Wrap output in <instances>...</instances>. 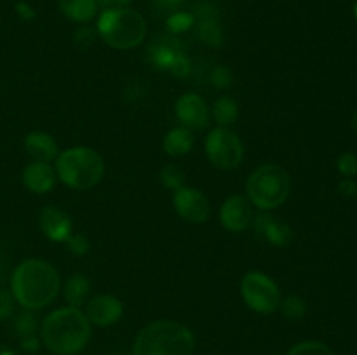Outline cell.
<instances>
[{"label": "cell", "mask_w": 357, "mask_h": 355, "mask_svg": "<svg viewBox=\"0 0 357 355\" xmlns=\"http://www.w3.org/2000/svg\"><path fill=\"white\" fill-rule=\"evenodd\" d=\"M42 343L54 355H77L91 340V322L75 306L49 313L40 326Z\"/></svg>", "instance_id": "1"}, {"label": "cell", "mask_w": 357, "mask_h": 355, "mask_svg": "<svg viewBox=\"0 0 357 355\" xmlns=\"http://www.w3.org/2000/svg\"><path fill=\"white\" fill-rule=\"evenodd\" d=\"M14 299L28 310L44 308L59 292V275L44 260H26L17 265L10 278Z\"/></svg>", "instance_id": "2"}, {"label": "cell", "mask_w": 357, "mask_h": 355, "mask_svg": "<svg viewBox=\"0 0 357 355\" xmlns=\"http://www.w3.org/2000/svg\"><path fill=\"white\" fill-rule=\"evenodd\" d=\"M194 333L176 320H155L136 336L131 355H192Z\"/></svg>", "instance_id": "3"}, {"label": "cell", "mask_w": 357, "mask_h": 355, "mask_svg": "<svg viewBox=\"0 0 357 355\" xmlns=\"http://www.w3.org/2000/svg\"><path fill=\"white\" fill-rule=\"evenodd\" d=\"M56 174L66 187L89 190L103 178L105 162L93 148L73 146L56 157Z\"/></svg>", "instance_id": "4"}, {"label": "cell", "mask_w": 357, "mask_h": 355, "mask_svg": "<svg viewBox=\"0 0 357 355\" xmlns=\"http://www.w3.org/2000/svg\"><path fill=\"white\" fill-rule=\"evenodd\" d=\"M98 35L110 47L129 51L145 40L146 23L142 14L129 7L103 9L98 19Z\"/></svg>", "instance_id": "5"}, {"label": "cell", "mask_w": 357, "mask_h": 355, "mask_svg": "<svg viewBox=\"0 0 357 355\" xmlns=\"http://www.w3.org/2000/svg\"><path fill=\"white\" fill-rule=\"evenodd\" d=\"M248 198L261 211H271L284 204L291 191L289 174L278 164H264L246 181Z\"/></svg>", "instance_id": "6"}, {"label": "cell", "mask_w": 357, "mask_h": 355, "mask_svg": "<svg viewBox=\"0 0 357 355\" xmlns=\"http://www.w3.org/2000/svg\"><path fill=\"white\" fill-rule=\"evenodd\" d=\"M206 155L209 162L223 171L236 169L243 162L244 148L239 136L227 127H216L206 138Z\"/></svg>", "instance_id": "7"}, {"label": "cell", "mask_w": 357, "mask_h": 355, "mask_svg": "<svg viewBox=\"0 0 357 355\" xmlns=\"http://www.w3.org/2000/svg\"><path fill=\"white\" fill-rule=\"evenodd\" d=\"M241 292L251 310L258 313H272L279 308L281 296L278 284L261 271H250L241 282Z\"/></svg>", "instance_id": "8"}, {"label": "cell", "mask_w": 357, "mask_h": 355, "mask_svg": "<svg viewBox=\"0 0 357 355\" xmlns=\"http://www.w3.org/2000/svg\"><path fill=\"white\" fill-rule=\"evenodd\" d=\"M173 204L178 214L185 221L204 223L211 214V204H209L208 197L195 188L183 187L180 190H174Z\"/></svg>", "instance_id": "9"}, {"label": "cell", "mask_w": 357, "mask_h": 355, "mask_svg": "<svg viewBox=\"0 0 357 355\" xmlns=\"http://www.w3.org/2000/svg\"><path fill=\"white\" fill-rule=\"evenodd\" d=\"M176 115L187 129L202 131L209 124V110L199 94L187 93L176 101Z\"/></svg>", "instance_id": "10"}, {"label": "cell", "mask_w": 357, "mask_h": 355, "mask_svg": "<svg viewBox=\"0 0 357 355\" xmlns=\"http://www.w3.org/2000/svg\"><path fill=\"white\" fill-rule=\"evenodd\" d=\"M122 313H124L122 303L115 296L101 294L87 301V320L98 327L114 326V324H117L121 320Z\"/></svg>", "instance_id": "11"}, {"label": "cell", "mask_w": 357, "mask_h": 355, "mask_svg": "<svg viewBox=\"0 0 357 355\" xmlns=\"http://www.w3.org/2000/svg\"><path fill=\"white\" fill-rule=\"evenodd\" d=\"M253 212L250 200L243 195H232L227 198L220 211V221L229 232H244L250 226Z\"/></svg>", "instance_id": "12"}, {"label": "cell", "mask_w": 357, "mask_h": 355, "mask_svg": "<svg viewBox=\"0 0 357 355\" xmlns=\"http://www.w3.org/2000/svg\"><path fill=\"white\" fill-rule=\"evenodd\" d=\"M72 219L61 209L47 205L40 212V228L54 242H66L72 235Z\"/></svg>", "instance_id": "13"}, {"label": "cell", "mask_w": 357, "mask_h": 355, "mask_svg": "<svg viewBox=\"0 0 357 355\" xmlns=\"http://www.w3.org/2000/svg\"><path fill=\"white\" fill-rule=\"evenodd\" d=\"M23 183L33 194H47L56 183V173L49 162L33 160L23 171Z\"/></svg>", "instance_id": "14"}, {"label": "cell", "mask_w": 357, "mask_h": 355, "mask_svg": "<svg viewBox=\"0 0 357 355\" xmlns=\"http://www.w3.org/2000/svg\"><path fill=\"white\" fill-rule=\"evenodd\" d=\"M255 226H257V232L260 235H264L265 239L271 244L279 247H284L291 242L293 232L288 225L284 223H279L272 218L268 212H261L255 218Z\"/></svg>", "instance_id": "15"}, {"label": "cell", "mask_w": 357, "mask_h": 355, "mask_svg": "<svg viewBox=\"0 0 357 355\" xmlns=\"http://www.w3.org/2000/svg\"><path fill=\"white\" fill-rule=\"evenodd\" d=\"M24 148L28 155L38 162H51L58 157V145L49 132L33 131L24 139Z\"/></svg>", "instance_id": "16"}, {"label": "cell", "mask_w": 357, "mask_h": 355, "mask_svg": "<svg viewBox=\"0 0 357 355\" xmlns=\"http://www.w3.org/2000/svg\"><path fill=\"white\" fill-rule=\"evenodd\" d=\"M61 13L77 23H89L98 13L96 0H58Z\"/></svg>", "instance_id": "17"}, {"label": "cell", "mask_w": 357, "mask_h": 355, "mask_svg": "<svg viewBox=\"0 0 357 355\" xmlns=\"http://www.w3.org/2000/svg\"><path fill=\"white\" fill-rule=\"evenodd\" d=\"M194 145V136L192 131L187 127L173 129L164 139V152L169 157H181L187 155Z\"/></svg>", "instance_id": "18"}, {"label": "cell", "mask_w": 357, "mask_h": 355, "mask_svg": "<svg viewBox=\"0 0 357 355\" xmlns=\"http://www.w3.org/2000/svg\"><path fill=\"white\" fill-rule=\"evenodd\" d=\"M89 281L84 277L82 274H73L72 277L66 281L65 285V299L70 303V306H82L86 303L87 294H89Z\"/></svg>", "instance_id": "19"}, {"label": "cell", "mask_w": 357, "mask_h": 355, "mask_svg": "<svg viewBox=\"0 0 357 355\" xmlns=\"http://www.w3.org/2000/svg\"><path fill=\"white\" fill-rule=\"evenodd\" d=\"M180 54H183V52L176 47V42H171V40L159 42V44H155L152 49H150V58H152V61L155 63L159 68H166V70L171 68L174 59H176Z\"/></svg>", "instance_id": "20"}, {"label": "cell", "mask_w": 357, "mask_h": 355, "mask_svg": "<svg viewBox=\"0 0 357 355\" xmlns=\"http://www.w3.org/2000/svg\"><path fill=\"white\" fill-rule=\"evenodd\" d=\"M237 115H239V108H237V103L232 97H220L215 103V108H213V117L218 122L220 127H227V125L234 124L237 120Z\"/></svg>", "instance_id": "21"}, {"label": "cell", "mask_w": 357, "mask_h": 355, "mask_svg": "<svg viewBox=\"0 0 357 355\" xmlns=\"http://www.w3.org/2000/svg\"><path fill=\"white\" fill-rule=\"evenodd\" d=\"M279 308H281L282 315L289 320H300L307 313L305 301L298 296H288V298L282 299L279 303Z\"/></svg>", "instance_id": "22"}, {"label": "cell", "mask_w": 357, "mask_h": 355, "mask_svg": "<svg viewBox=\"0 0 357 355\" xmlns=\"http://www.w3.org/2000/svg\"><path fill=\"white\" fill-rule=\"evenodd\" d=\"M286 355H335L328 345L321 343V341H302L296 343L295 347L289 348Z\"/></svg>", "instance_id": "23"}, {"label": "cell", "mask_w": 357, "mask_h": 355, "mask_svg": "<svg viewBox=\"0 0 357 355\" xmlns=\"http://www.w3.org/2000/svg\"><path fill=\"white\" fill-rule=\"evenodd\" d=\"M199 37L209 45H220L223 42V35L216 19H202L199 21Z\"/></svg>", "instance_id": "24"}, {"label": "cell", "mask_w": 357, "mask_h": 355, "mask_svg": "<svg viewBox=\"0 0 357 355\" xmlns=\"http://www.w3.org/2000/svg\"><path fill=\"white\" fill-rule=\"evenodd\" d=\"M160 178H162L164 187L169 188V190H180L185 184L183 171L178 166H174V164H169V166L164 167L162 173H160Z\"/></svg>", "instance_id": "25"}, {"label": "cell", "mask_w": 357, "mask_h": 355, "mask_svg": "<svg viewBox=\"0 0 357 355\" xmlns=\"http://www.w3.org/2000/svg\"><path fill=\"white\" fill-rule=\"evenodd\" d=\"M14 329H16L17 336L23 340V338L35 336V329H37V320L31 313H21L16 319V324H14Z\"/></svg>", "instance_id": "26"}, {"label": "cell", "mask_w": 357, "mask_h": 355, "mask_svg": "<svg viewBox=\"0 0 357 355\" xmlns=\"http://www.w3.org/2000/svg\"><path fill=\"white\" fill-rule=\"evenodd\" d=\"M181 3H183V0H152L153 10H155L157 16L166 17V19L173 14L180 13Z\"/></svg>", "instance_id": "27"}, {"label": "cell", "mask_w": 357, "mask_h": 355, "mask_svg": "<svg viewBox=\"0 0 357 355\" xmlns=\"http://www.w3.org/2000/svg\"><path fill=\"white\" fill-rule=\"evenodd\" d=\"M167 28H169L171 31H174V33H180V31H185L188 30V28L194 24V16L192 14H187V13H176L173 14V16L167 17Z\"/></svg>", "instance_id": "28"}, {"label": "cell", "mask_w": 357, "mask_h": 355, "mask_svg": "<svg viewBox=\"0 0 357 355\" xmlns=\"http://www.w3.org/2000/svg\"><path fill=\"white\" fill-rule=\"evenodd\" d=\"M338 171H340L344 176L352 178L357 174V157L354 153H344V155L338 157L337 160Z\"/></svg>", "instance_id": "29"}, {"label": "cell", "mask_w": 357, "mask_h": 355, "mask_svg": "<svg viewBox=\"0 0 357 355\" xmlns=\"http://www.w3.org/2000/svg\"><path fill=\"white\" fill-rule=\"evenodd\" d=\"M66 244H68V249L75 256H84L89 251V242H87V239L84 235H70Z\"/></svg>", "instance_id": "30"}, {"label": "cell", "mask_w": 357, "mask_h": 355, "mask_svg": "<svg viewBox=\"0 0 357 355\" xmlns=\"http://www.w3.org/2000/svg\"><path fill=\"white\" fill-rule=\"evenodd\" d=\"M211 80L215 86L218 87H229L230 82H232V77H230V72L227 68H223V66H218V68L213 72L211 75Z\"/></svg>", "instance_id": "31"}, {"label": "cell", "mask_w": 357, "mask_h": 355, "mask_svg": "<svg viewBox=\"0 0 357 355\" xmlns=\"http://www.w3.org/2000/svg\"><path fill=\"white\" fill-rule=\"evenodd\" d=\"M13 313V301L6 291H0V319H7Z\"/></svg>", "instance_id": "32"}, {"label": "cell", "mask_w": 357, "mask_h": 355, "mask_svg": "<svg viewBox=\"0 0 357 355\" xmlns=\"http://www.w3.org/2000/svg\"><path fill=\"white\" fill-rule=\"evenodd\" d=\"M94 38V30L91 28H80L75 33V42H79L80 45H89Z\"/></svg>", "instance_id": "33"}, {"label": "cell", "mask_w": 357, "mask_h": 355, "mask_svg": "<svg viewBox=\"0 0 357 355\" xmlns=\"http://www.w3.org/2000/svg\"><path fill=\"white\" fill-rule=\"evenodd\" d=\"M132 0H96L98 7L103 9H117V7H128Z\"/></svg>", "instance_id": "34"}, {"label": "cell", "mask_w": 357, "mask_h": 355, "mask_svg": "<svg viewBox=\"0 0 357 355\" xmlns=\"http://www.w3.org/2000/svg\"><path fill=\"white\" fill-rule=\"evenodd\" d=\"M340 191L347 197H354L357 198V183H354L352 180H345L340 183Z\"/></svg>", "instance_id": "35"}, {"label": "cell", "mask_w": 357, "mask_h": 355, "mask_svg": "<svg viewBox=\"0 0 357 355\" xmlns=\"http://www.w3.org/2000/svg\"><path fill=\"white\" fill-rule=\"evenodd\" d=\"M16 13H17V16L23 17V19H31V17L35 16V10L24 2H17L16 3Z\"/></svg>", "instance_id": "36"}, {"label": "cell", "mask_w": 357, "mask_h": 355, "mask_svg": "<svg viewBox=\"0 0 357 355\" xmlns=\"http://www.w3.org/2000/svg\"><path fill=\"white\" fill-rule=\"evenodd\" d=\"M21 348H24V350L28 352H35L38 348V340L35 336L23 338V340H21Z\"/></svg>", "instance_id": "37"}, {"label": "cell", "mask_w": 357, "mask_h": 355, "mask_svg": "<svg viewBox=\"0 0 357 355\" xmlns=\"http://www.w3.org/2000/svg\"><path fill=\"white\" fill-rule=\"evenodd\" d=\"M352 129H354V132L357 134V110L354 113V118H352Z\"/></svg>", "instance_id": "38"}, {"label": "cell", "mask_w": 357, "mask_h": 355, "mask_svg": "<svg viewBox=\"0 0 357 355\" xmlns=\"http://www.w3.org/2000/svg\"><path fill=\"white\" fill-rule=\"evenodd\" d=\"M0 355H14V354L10 350H7V348H2V350H0Z\"/></svg>", "instance_id": "39"}, {"label": "cell", "mask_w": 357, "mask_h": 355, "mask_svg": "<svg viewBox=\"0 0 357 355\" xmlns=\"http://www.w3.org/2000/svg\"><path fill=\"white\" fill-rule=\"evenodd\" d=\"M354 14H356V19H357V2H356V6H354Z\"/></svg>", "instance_id": "40"}]
</instances>
